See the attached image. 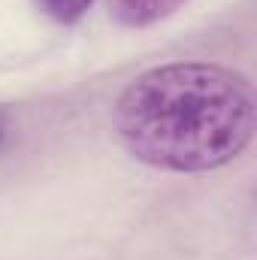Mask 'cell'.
I'll use <instances>...</instances> for the list:
<instances>
[{
    "label": "cell",
    "mask_w": 257,
    "mask_h": 260,
    "mask_svg": "<svg viewBox=\"0 0 257 260\" xmlns=\"http://www.w3.org/2000/svg\"><path fill=\"white\" fill-rule=\"evenodd\" d=\"M91 3H94V0H40L43 12L52 15V18L61 21V24H73V21H79V18L91 9Z\"/></svg>",
    "instance_id": "obj_3"
},
{
    "label": "cell",
    "mask_w": 257,
    "mask_h": 260,
    "mask_svg": "<svg viewBox=\"0 0 257 260\" xmlns=\"http://www.w3.org/2000/svg\"><path fill=\"white\" fill-rule=\"evenodd\" d=\"M0 139H3V127H0Z\"/></svg>",
    "instance_id": "obj_4"
},
{
    "label": "cell",
    "mask_w": 257,
    "mask_h": 260,
    "mask_svg": "<svg viewBox=\"0 0 257 260\" xmlns=\"http://www.w3.org/2000/svg\"><path fill=\"white\" fill-rule=\"evenodd\" d=\"M115 130L130 154L154 170L209 173L248 148L254 91L242 73L221 64L154 67L121 91Z\"/></svg>",
    "instance_id": "obj_1"
},
{
    "label": "cell",
    "mask_w": 257,
    "mask_h": 260,
    "mask_svg": "<svg viewBox=\"0 0 257 260\" xmlns=\"http://www.w3.org/2000/svg\"><path fill=\"white\" fill-rule=\"evenodd\" d=\"M188 0H109L112 18L124 27H151L182 9Z\"/></svg>",
    "instance_id": "obj_2"
}]
</instances>
